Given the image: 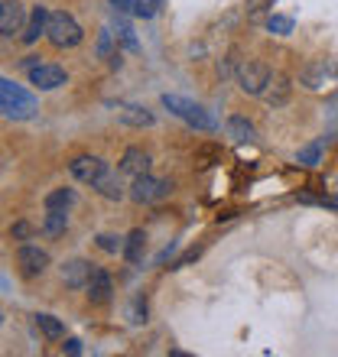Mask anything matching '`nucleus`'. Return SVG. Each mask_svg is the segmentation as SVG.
I'll return each instance as SVG.
<instances>
[{
    "instance_id": "obj_1",
    "label": "nucleus",
    "mask_w": 338,
    "mask_h": 357,
    "mask_svg": "<svg viewBox=\"0 0 338 357\" xmlns=\"http://www.w3.org/2000/svg\"><path fill=\"white\" fill-rule=\"evenodd\" d=\"M0 111L7 117H13V121H29L39 107H36V98L29 91H23L20 85L7 82V78H0Z\"/></svg>"
},
{
    "instance_id": "obj_2",
    "label": "nucleus",
    "mask_w": 338,
    "mask_h": 357,
    "mask_svg": "<svg viewBox=\"0 0 338 357\" xmlns=\"http://www.w3.org/2000/svg\"><path fill=\"white\" fill-rule=\"evenodd\" d=\"M163 107L176 114L179 121H186L189 127H196V130H215L218 123L215 117L196 101H186V98H179V94H163Z\"/></svg>"
},
{
    "instance_id": "obj_3",
    "label": "nucleus",
    "mask_w": 338,
    "mask_h": 357,
    "mask_svg": "<svg viewBox=\"0 0 338 357\" xmlns=\"http://www.w3.org/2000/svg\"><path fill=\"white\" fill-rule=\"evenodd\" d=\"M46 36L49 43L56 49H72L82 43V26H78V20L66 10H59V13H49V26H46Z\"/></svg>"
},
{
    "instance_id": "obj_4",
    "label": "nucleus",
    "mask_w": 338,
    "mask_h": 357,
    "mask_svg": "<svg viewBox=\"0 0 338 357\" xmlns=\"http://www.w3.org/2000/svg\"><path fill=\"white\" fill-rule=\"evenodd\" d=\"M172 192V182L169 178H156V176H137L131 185V198L133 202H140V205H156V202H163V198Z\"/></svg>"
},
{
    "instance_id": "obj_5",
    "label": "nucleus",
    "mask_w": 338,
    "mask_h": 357,
    "mask_svg": "<svg viewBox=\"0 0 338 357\" xmlns=\"http://www.w3.org/2000/svg\"><path fill=\"white\" fill-rule=\"evenodd\" d=\"M270 68L263 66V62H254V59H244L241 66H237V85L244 94H263L267 82H270Z\"/></svg>"
},
{
    "instance_id": "obj_6",
    "label": "nucleus",
    "mask_w": 338,
    "mask_h": 357,
    "mask_svg": "<svg viewBox=\"0 0 338 357\" xmlns=\"http://www.w3.org/2000/svg\"><path fill=\"white\" fill-rule=\"evenodd\" d=\"M17 264H20V273H23V276H43L49 266V254L36 244H23L17 250Z\"/></svg>"
},
{
    "instance_id": "obj_7",
    "label": "nucleus",
    "mask_w": 338,
    "mask_h": 357,
    "mask_svg": "<svg viewBox=\"0 0 338 357\" xmlns=\"http://www.w3.org/2000/svg\"><path fill=\"white\" fill-rule=\"evenodd\" d=\"M27 26V10L20 0H0V36H13L23 33Z\"/></svg>"
},
{
    "instance_id": "obj_8",
    "label": "nucleus",
    "mask_w": 338,
    "mask_h": 357,
    "mask_svg": "<svg viewBox=\"0 0 338 357\" xmlns=\"http://www.w3.org/2000/svg\"><path fill=\"white\" fill-rule=\"evenodd\" d=\"M68 82L66 75V68H59V66H33L29 68V85H36L39 91H56V88H62Z\"/></svg>"
},
{
    "instance_id": "obj_9",
    "label": "nucleus",
    "mask_w": 338,
    "mask_h": 357,
    "mask_svg": "<svg viewBox=\"0 0 338 357\" xmlns=\"http://www.w3.org/2000/svg\"><path fill=\"white\" fill-rule=\"evenodd\" d=\"M68 172H72L78 182H84V185H94V182L108 172V162L98 160V156H75V160L68 162Z\"/></svg>"
},
{
    "instance_id": "obj_10",
    "label": "nucleus",
    "mask_w": 338,
    "mask_h": 357,
    "mask_svg": "<svg viewBox=\"0 0 338 357\" xmlns=\"http://www.w3.org/2000/svg\"><path fill=\"white\" fill-rule=\"evenodd\" d=\"M88 302L91 305H104V302H111V292H114V286H111V276H108V270H101V266H94L91 270V276H88Z\"/></svg>"
},
{
    "instance_id": "obj_11",
    "label": "nucleus",
    "mask_w": 338,
    "mask_h": 357,
    "mask_svg": "<svg viewBox=\"0 0 338 357\" xmlns=\"http://www.w3.org/2000/svg\"><path fill=\"white\" fill-rule=\"evenodd\" d=\"M121 172L124 176H147L150 172V153H143L140 146H131V150H124L121 156Z\"/></svg>"
},
{
    "instance_id": "obj_12",
    "label": "nucleus",
    "mask_w": 338,
    "mask_h": 357,
    "mask_svg": "<svg viewBox=\"0 0 338 357\" xmlns=\"http://www.w3.org/2000/svg\"><path fill=\"white\" fill-rule=\"evenodd\" d=\"M290 78L286 75H270V82H267V88H263V101L273 104V107H283V104L290 101Z\"/></svg>"
},
{
    "instance_id": "obj_13",
    "label": "nucleus",
    "mask_w": 338,
    "mask_h": 357,
    "mask_svg": "<svg viewBox=\"0 0 338 357\" xmlns=\"http://www.w3.org/2000/svg\"><path fill=\"white\" fill-rule=\"evenodd\" d=\"M46 26H49V10L46 7H33V13L27 17V26H23L20 39L29 46V43H36V39L46 33Z\"/></svg>"
},
{
    "instance_id": "obj_14",
    "label": "nucleus",
    "mask_w": 338,
    "mask_h": 357,
    "mask_svg": "<svg viewBox=\"0 0 338 357\" xmlns=\"http://www.w3.org/2000/svg\"><path fill=\"white\" fill-rule=\"evenodd\" d=\"M91 270H94V266L88 264V260H68V264L62 266V282H66V286H72V289H82V286H88Z\"/></svg>"
},
{
    "instance_id": "obj_15",
    "label": "nucleus",
    "mask_w": 338,
    "mask_h": 357,
    "mask_svg": "<svg viewBox=\"0 0 338 357\" xmlns=\"http://www.w3.org/2000/svg\"><path fill=\"white\" fill-rule=\"evenodd\" d=\"M121 254H124V260H127V264H140V260H143V254H147V234H143L140 227L127 234Z\"/></svg>"
},
{
    "instance_id": "obj_16",
    "label": "nucleus",
    "mask_w": 338,
    "mask_h": 357,
    "mask_svg": "<svg viewBox=\"0 0 338 357\" xmlns=\"http://www.w3.org/2000/svg\"><path fill=\"white\" fill-rule=\"evenodd\" d=\"M117 111H121V121L131 123V127H150L153 123V114L147 107H140V104H121Z\"/></svg>"
},
{
    "instance_id": "obj_17",
    "label": "nucleus",
    "mask_w": 338,
    "mask_h": 357,
    "mask_svg": "<svg viewBox=\"0 0 338 357\" xmlns=\"http://www.w3.org/2000/svg\"><path fill=\"white\" fill-rule=\"evenodd\" d=\"M91 188H98V192H101L104 198H111V202H121L124 198V185H121V178H117V172H104L101 178H98V182H94Z\"/></svg>"
},
{
    "instance_id": "obj_18",
    "label": "nucleus",
    "mask_w": 338,
    "mask_h": 357,
    "mask_svg": "<svg viewBox=\"0 0 338 357\" xmlns=\"http://www.w3.org/2000/svg\"><path fill=\"white\" fill-rule=\"evenodd\" d=\"M75 205V192L72 188H52L46 195V211H68Z\"/></svg>"
},
{
    "instance_id": "obj_19",
    "label": "nucleus",
    "mask_w": 338,
    "mask_h": 357,
    "mask_svg": "<svg viewBox=\"0 0 338 357\" xmlns=\"http://www.w3.org/2000/svg\"><path fill=\"white\" fill-rule=\"evenodd\" d=\"M228 137L237 143H247L257 137V130H254V123L247 121V117H231V121H228Z\"/></svg>"
},
{
    "instance_id": "obj_20",
    "label": "nucleus",
    "mask_w": 338,
    "mask_h": 357,
    "mask_svg": "<svg viewBox=\"0 0 338 357\" xmlns=\"http://www.w3.org/2000/svg\"><path fill=\"white\" fill-rule=\"evenodd\" d=\"M68 227V211H46V221H43V234L46 237H62Z\"/></svg>"
},
{
    "instance_id": "obj_21",
    "label": "nucleus",
    "mask_w": 338,
    "mask_h": 357,
    "mask_svg": "<svg viewBox=\"0 0 338 357\" xmlns=\"http://www.w3.org/2000/svg\"><path fill=\"white\" fill-rule=\"evenodd\" d=\"M36 328L43 331L49 341H56V338H62V335H66V325H62L56 315H36Z\"/></svg>"
},
{
    "instance_id": "obj_22",
    "label": "nucleus",
    "mask_w": 338,
    "mask_h": 357,
    "mask_svg": "<svg viewBox=\"0 0 338 357\" xmlns=\"http://www.w3.org/2000/svg\"><path fill=\"white\" fill-rule=\"evenodd\" d=\"M296 160H300L302 166H319V160H322V146H319V143H309V146H302Z\"/></svg>"
},
{
    "instance_id": "obj_23",
    "label": "nucleus",
    "mask_w": 338,
    "mask_h": 357,
    "mask_svg": "<svg viewBox=\"0 0 338 357\" xmlns=\"http://www.w3.org/2000/svg\"><path fill=\"white\" fill-rule=\"evenodd\" d=\"M267 26H270L277 36H286V33H293V20L290 17H270L267 20Z\"/></svg>"
},
{
    "instance_id": "obj_24",
    "label": "nucleus",
    "mask_w": 338,
    "mask_h": 357,
    "mask_svg": "<svg viewBox=\"0 0 338 357\" xmlns=\"http://www.w3.org/2000/svg\"><path fill=\"white\" fill-rule=\"evenodd\" d=\"M163 0H137V7H133V13L137 17H143V20H150L153 13H156V7H160Z\"/></svg>"
},
{
    "instance_id": "obj_25",
    "label": "nucleus",
    "mask_w": 338,
    "mask_h": 357,
    "mask_svg": "<svg viewBox=\"0 0 338 357\" xmlns=\"http://www.w3.org/2000/svg\"><path fill=\"white\" fill-rule=\"evenodd\" d=\"M98 247L108 250V254H117V250H124V241L121 237H114V234H101L98 237Z\"/></svg>"
},
{
    "instance_id": "obj_26",
    "label": "nucleus",
    "mask_w": 338,
    "mask_h": 357,
    "mask_svg": "<svg viewBox=\"0 0 338 357\" xmlns=\"http://www.w3.org/2000/svg\"><path fill=\"white\" fill-rule=\"evenodd\" d=\"M10 237H13V241H29V237H33V225H29V221H17V225L10 227Z\"/></svg>"
},
{
    "instance_id": "obj_27",
    "label": "nucleus",
    "mask_w": 338,
    "mask_h": 357,
    "mask_svg": "<svg viewBox=\"0 0 338 357\" xmlns=\"http://www.w3.org/2000/svg\"><path fill=\"white\" fill-rule=\"evenodd\" d=\"M117 36H121V43L131 49V52H137V39H133V29L127 26V23H121V26H117Z\"/></svg>"
},
{
    "instance_id": "obj_28",
    "label": "nucleus",
    "mask_w": 338,
    "mask_h": 357,
    "mask_svg": "<svg viewBox=\"0 0 338 357\" xmlns=\"http://www.w3.org/2000/svg\"><path fill=\"white\" fill-rule=\"evenodd\" d=\"M111 7L117 10V13H133V7H137V0H111Z\"/></svg>"
},
{
    "instance_id": "obj_29",
    "label": "nucleus",
    "mask_w": 338,
    "mask_h": 357,
    "mask_svg": "<svg viewBox=\"0 0 338 357\" xmlns=\"http://www.w3.org/2000/svg\"><path fill=\"white\" fill-rule=\"evenodd\" d=\"M98 56H101V59L111 56V33H101V43H98Z\"/></svg>"
},
{
    "instance_id": "obj_30",
    "label": "nucleus",
    "mask_w": 338,
    "mask_h": 357,
    "mask_svg": "<svg viewBox=\"0 0 338 357\" xmlns=\"http://www.w3.org/2000/svg\"><path fill=\"white\" fill-rule=\"evenodd\" d=\"M66 351H68V354H82V341L68 338V341H66Z\"/></svg>"
},
{
    "instance_id": "obj_31",
    "label": "nucleus",
    "mask_w": 338,
    "mask_h": 357,
    "mask_svg": "<svg viewBox=\"0 0 338 357\" xmlns=\"http://www.w3.org/2000/svg\"><path fill=\"white\" fill-rule=\"evenodd\" d=\"M0 321H3V315H0Z\"/></svg>"
}]
</instances>
